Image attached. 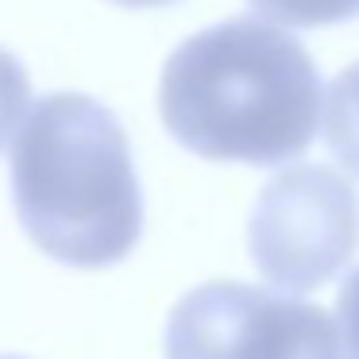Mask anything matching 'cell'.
Listing matches in <instances>:
<instances>
[{
  "label": "cell",
  "instance_id": "30bf717a",
  "mask_svg": "<svg viewBox=\"0 0 359 359\" xmlns=\"http://www.w3.org/2000/svg\"><path fill=\"white\" fill-rule=\"evenodd\" d=\"M0 359H24V355H0Z\"/></svg>",
  "mask_w": 359,
  "mask_h": 359
},
{
  "label": "cell",
  "instance_id": "8992f818",
  "mask_svg": "<svg viewBox=\"0 0 359 359\" xmlns=\"http://www.w3.org/2000/svg\"><path fill=\"white\" fill-rule=\"evenodd\" d=\"M251 4L286 27H332L359 16V0H251Z\"/></svg>",
  "mask_w": 359,
  "mask_h": 359
},
{
  "label": "cell",
  "instance_id": "ba28073f",
  "mask_svg": "<svg viewBox=\"0 0 359 359\" xmlns=\"http://www.w3.org/2000/svg\"><path fill=\"white\" fill-rule=\"evenodd\" d=\"M336 313H340V332H344V344H348V355L359 359V271H351L348 282L340 286Z\"/></svg>",
  "mask_w": 359,
  "mask_h": 359
},
{
  "label": "cell",
  "instance_id": "9c48e42d",
  "mask_svg": "<svg viewBox=\"0 0 359 359\" xmlns=\"http://www.w3.org/2000/svg\"><path fill=\"white\" fill-rule=\"evenodd\" d=\"M112 4H124V8H158V4H174V0H112Z\"/></svg>",
  "mask_w": 359,
  "mask_h": 359
},
{
  "label": "cell",
  "instance_id": "5b68a950",
  "mask_svg": "<svg viewBox=\"0 0 359 359\" xmlns=\"http://www.w3.org/2000/svg\"><path fill=\"white\" fill-rule=\"evenodd\" d=\"M325 135L336 163L359 174V62L336 74L325 104Z\"/></svg>",
  "mask_w": 359,
  "mask_h": 359
},
{
  "label": "cell",
  "instance_id": "3957f363",
  "mask_svg": "<svg viewBox=\"0 0 359 359\" xmlns=\"http://www.w3.org/2000/svg\"><path fill=\"white\" fill-rule=\"evenodd\" d=\"M170 359H348L344 332L320 305L209 282L186 294L166 325Z\"/></svg>",
  "mask_w": 359,
  "mask_h": 359
},
{
  "label": "cell",
  "instance_id": "52a82bcc",
  "mask_svg": "<svg viewBox=\"0 0 359 359\" xmlns=\"http://www.w3.org/2000/svg\"><path fill=\"white\" fill-rule=\"evenodd\" d=\"M27 112H32V81L27 70L12 50L0 47V151L16 143L20 128H24Z\"/></svg>",
  "mask_w": 359,
  "mask_h": 359
},
{
  "label": "cell",
  "instance_id": "6da1fadb",
  "mask_svg": "<svg viewBox=\"0 0 359 359\" xmlns=\"http://www.w3.org/2000/svg\"><path fill=\"white\" fill-rule=\"evenodd\" d=\"M158 112L194 155L278 166L317 135L320 74L286 27L232 16L189 35L166 58Z\"/></svg>",
  "mask_w": 359,
  "mask_h": 359
},
{
  "label": "cell",
  "instance_id": "277c9868",
  "mask_svg": "<svg viewBox=\"0 0 359 359\" xmlns=\"http://www.w3.org/2000/svg\"><path fill=\"white\" fill-rule=\"evenodd\" d=\"M359 243V197L328 166H290L266 182L248 224L255 271L282 290H317Z\"/></svg>",
  "mask_w": 359,
  "mask_h": 359
},
{
  "label": "cell",
  "instance_id": "7a4b0ae2",
  "mask_svg": "<svg viewBox=\"0 0 359 359\" xmlns=\"http://www.w3.org/2000/svg\"><path fill=\"white\" fill-rule=\"evenodd\" d=\"M24 232L66 266H112L140 243L143 197L120 120L86 93L32 104L12 143Z\"/></svg>",
  "mask_w": 359,
  "mask_h": 359
}]
</instances>
